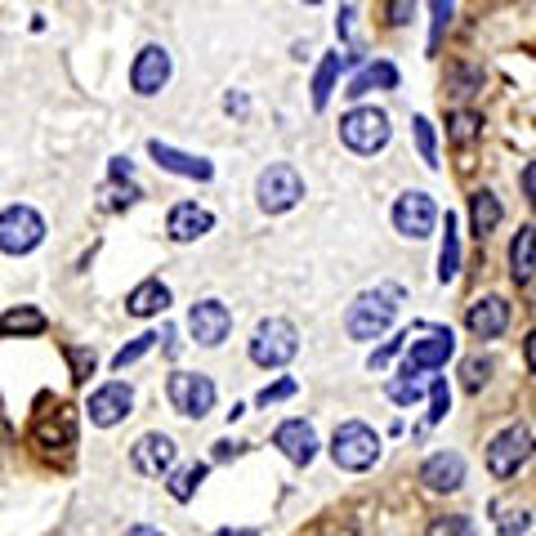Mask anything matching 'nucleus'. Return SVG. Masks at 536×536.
Wrapping results in <instances>:
<instances>
[{"instance_id":"nucleus-18","label":"nucleus","mask_w":536,"mask_h":536,"mask_svg":"<svg viewBox=\"0 0 536 536\" xmlns=\"http://www.w3.org/2000/svg\"><path fill=\"white\" fill-rule=\"evenodd\" d=\"M148 152H152V161H157L161 170H170V175H184V179H201V184H206V179L215 175V166H210L206 157H188V152L170 148V143H161V139H152V143H148Z\"/></svg>"},{"instance_id":"nucleus-1","label":"nucleus","mask_w":536,"mask_h":536,"mask_svg":"<svg viewBox=\"0 0 536 536\" xmlns=\"http://www.w3.org/2000/svg\"><path fill=\"white\" fill-rule=\"evenodd\" d=\"M394 318H398V291L385 286V291H367L349 304L344 331H349L353 340H376V335H385L394 327Z\"/></svg>"},{"instance_id":"nucleus-35","label":"nucleus","mask_w":536,"mask_h":536,"mask_svg":"<svg viewBox=\"0 0 536 536\" xmlns=\"http://www.w3.org/2000/svg\"><path fill=\"white\" fill-rule=\"evenodd\" d=\"M447 126H452V139H456V143H469V139L478 134V126H483V121H478L474 112H456V117L447 121Z\"/></svg>"},{"instance_id":"nucleus-20","label":"nucleus","mask_w":536,"mask_h":536,"mask_svg":"<svg viewBox=\"0 0 536 536\" xmlns=\"http://www.w3.org/2000/svg\"><path fill=\"white\" fill-rule=\"evenodd\" d=\"M394 85H398V67L376 59V63H367L358 76H353L344 94H349V99H362V94H371V90H394Z\"/></svg>"},{"instance_id":"nucleus-16","label":"nucleus","mask_w":536,"mask_h":536,"mask_svg":"<svg viewBox=\"0 0 536 536\" xmlns=\"http://www.w3.org/2000/svg\"><path fill=\"white\" fill-rule=\"evenodd\" d=\"M210 228H215V215L201 210L197 201H179V206L170 210V219H166L170 242H197V237H206Z\"/></svg>"},{"instance_id":"nucleus-5","label":"nucleus","mask_w":536,"mask_h":536,"mask_svg":"<svg viewBox=\"0 0 536 536\" xmlns=\"http://www.w3.org/2000/svg\"><path fill=\"white\" fill-rule=\"evenodd\" d=\"M255 197H260V210H264V215H282V210H291L295 201L304 197L300 170L286 166V161L268 166L264 175H260V184H255Z\"/></svg>"},{"instance_id":"nucleus-8","label":"nucleus","mask_w":536,"mask_h":536,"mask_svg":"<svg viewBox=\"0 0 536 536\" xmlns=\"http://www.w3.org/2000/svg\"><path fill=\"white\" fill-rule=\"evenodd\" d=\"M45 242V219L32 206H9L0 215V251L5 255H27Z\"/></svg>"},{"instance_id":"nucleus-38","label":"nucleus","mask_w":536,"mask_h":536,"mask_svg":"<svg viewBox=\"0 0 536 536\" xmlns=\"http://www.w3.org/2000/svg\"><path fill=\"white\" fill-rule=\"evenodd\" d=\"M452 9H456V0H434V41L443 36V27L452 23Z\"/></svg>"},{"instance_id":"nucleus-26","label":"nucleus","mask_w":536,"mask_h":536,"mask_svg":"<svg viewBox=\"0 0 536 536\" xmlns=\"http://www.w3.org/2000/svg\"><path fill=\"white\" fill-rule=\"evenodd\" d=\"M0 331L5 335H41L45 318L36 309H9V313H0Z\"/></svg>"},{"instance_id":"nucleus-3","label":"nucleus","mask_w":536,"mask_h":536,"mask_svg":"<svg viewBox=\"0 0 536 536\" xmlns=\"http://www.w3.org/2000/svg\"><path fill=\"white\" fill-rule=\"evenodd\" d=\"M300 353V335L286 318H268L251 335V362L255 367H286Z\"/></svg>"},{"instance_id":"nucleus-49","label":"nucleus","mask_w":536,"mask_h":536,"mask_svg":"<svg viewBox=\"0 0 536 536\" xmlns=\"http://www.w3.org/2000/svg\"><path fill=\"white\" fill-rule=\"evenodd\" d=\"M304 5H322V0H304Z\"/></svg>"},{"instance_id":"nucleus-36","label":"nucleus","mask_w":536,"mask_h":536,"mask_svg":"<svg viewBox=\"0 0 536 536\" xmlns=\"http://www.w3.org/2000/svg\"><path fill=\"white\" fill-rule=\"evenodd\" d=\"M295 394V380H277V385H268V389H260V407H268V402H282V398H291Z\"/></svg>"},{"instance_id":"nucleus-32","label":"nucleus","mask_w":536,"mask_h":536,"mask_svg":"<svg viewBox=\"0 0 536 536\" xmlns=\"http://www.w3.org/2000/svg\"><path fill=\"white\" fill-rule=\"evenodd\" d=\"M157 340H161V335H152V331H148V335H139V340H134V344H126V349H121L117 358H112V367H117V371H126L130 362H139L143 353H148V349H152V344H157Z\"/></svg>"},{"instance_id":"nucleus-42","label":"nucleus","mask_w":536,"mask_h":536,"mask_svg":"<svg viewBox=\"0 0 536 536\" xmlns=\"http://www.w3.org/2000/svg\"><path fill=\"white\" fill-rule=\"evenodd\" d=\"M130 175H134L130 161L126 157H112V179H130Z\"/></svg>"},{"instance_id":"nucleus-21","label":"nucleus","mask_w":536,"mask_h":536,"mask_svg":"<svg viewBox=\"0 0 536 536\" xmlns=\"http://www.w3.org/2000/svg\"><path fill=\"white\" fill-rule=\"evenodd\" d=\"M166 304H170V286H161L157 277H148V282H139L130 291L126 309L134 313V318H152V313H166Z\"/></svg>"},{"instance_id":"nucleus-24","label":"nucleus","mask_w":536,"mask_h":536,"mask_svg":"<svg viewBox=\"0 0 536 536\" xmlns=\"http://www.w3.org/2000/svg\"><path fill=\"white\" fill-rule=\"evenodd\" d=\"M456 273H461V237H456V215H447L443 255H438V282H452Z\"/></svg>"},{"instance_id":"nucleus-44","label":"nucleus","mask_w":536,"mask_h":536,"mask_svg":"<svg viewBox=\"0 0 536 536\" xmlns=\"http://www.w3.org/2000/svg\"><path fill=\"white\" fill-rule=\"evenodd\" d=\"M126 536H166V532H161V528H152V523H134V528H130Z\"/></svg>"},{"instance_id":"nucleus-12","label":"nucleus","mask_w":536,"mask_h":536,"mask_svg":"<svg viewBox=\"0 0 536 536\" xmlns=\"http://www.w3.org/2000/svg\"><path fill=\"white\" fill-rule=\"evenodd\" d=\"M130 407H134V389L121 385V380H112V385L94 389V398H90V420H94L99 429H112L117 420L130 416Z\"/></svg>"},{"instance_id":"nucleus-46","label":"nucleus","mask_w":536,"mask_h":536,"mask_svg":"<svg viewBox=\"0 0 536 536\" xmlns=\"http://www.w3.org/2000/svg\"><path fill=\"white\" fill-rule=\"evenodd\" d=\"M215 536H260V532H255V528H219Z\"/></svg>"},{"instance_id":"nucleus-25","label":"nucleus","mask_w":536,"mask_h":536,"mask_svg":"<svg viewBox=\"0 0 536 536\" xmlns=\"http://www.w3.org/2000/svg\"><path fill=\"white\" fill-rule=\"evenodd\" d=\"M344 67V54H327L318 67V76H313V108H327L331 94H335V76H340Z\"/></svg>"},{"instance_id":"nucleus-28","label":"nucleus","mask_w":536,"mask_h":536,"mask_svg":"<svg viewBox=\"0 0 536 536\" xmlns=\"http://www.w3.org/2000/svg\"><path fill=\"white\" fill-rule=\"evenodd\" d=\"M201 478H206V465H188V469H179V474L170 478V496H175V501H193V492L201 487Z\"/></svg>"},{"instance_id":"nucleus-6","label":"nucleus","mask_w":536,"mask_h":536,"mask_svg":"<svg viewBox=\"0 0 536 536\" xmlns=\"http://www.w3.org/2000/svg\"><path fill=\"white\" fill-rule=\"evenodd\" d=\"M166 398L179 416L201 420L210 407H215V380L201 376V371H175V376L166 380Z\"/></svg>"},{"instance_id":"nucleus-30","label":"nucleus","mask_w":536,"mask_h":536,"mask_svg":"<svg viewBox=\"0 0 536 536\" xmlns=\"http://www.w3.org/2000/svg\"><path fill=\"white\" fill-rule=\"evenodd\" d=\"M425 536H474V523H469L465 514H443V519L429 523Z\"/></svg>"},{"instance_id":"nucleus-34","label":"nucleus","mask_w":536,"mask_h":536,"mask_svg":"<svg viewBox=\"0 0 536 536\" xmlns=\"http://www.w3.org/2000/svg\"><path fill=\"white\" fill-rule=\"evenodd\" d=\"M474 85H483V72H478V67H452V81H447V90H452V94H469Z\"/></svg>"},{"instance_id":"nucleus-13","label":"nucleus","mask_w":536,"mask_h":536,"mask_svg":"<svg viewBox=\"0 0 536 536\" xmlns=\"http://www.w3.org/2000/svg\"><path fill=\"white\" fill-rule=\"evenodd\" d=\"M166 81H170V54L161 50V45H143L139 59H134V67H130L134 94H157Z\"/></svg>"},{"instance_id":"nucleus-7","label":"nucleus","mask_w":536,"mask_h":536,"mask_svg":"<svg viewBox=\"0 0 536 536\" xmlns=\"http://www.w3.org/2000/svg\"><path fill=\"white\" fill-rule=\"evenodd\" d=\"M389 117L380 108H353L349 117L340 121V139L349 143L353 152H362V157H371V152H380L389 143Z\"/></svg>"},{"instance_id":"nucleus-23","label":"nucleus","mask_w":536,"mask_h":536,"mask_svg":"<svg viewBox=\"0 0 536 536\" xmlns=\"http://www.w3.org/2000/svg\"><path fill=\"white\" fill-rule=\"evenodd\" d=\"M469 224H474V237H487L501 224V201H496V193L478 188V193L469 197Z\"/></svg>"},{"instance_id":"nucleus-4","label":"nucleus","mask_w":536,"mask_h":536,"mask_svg":"<svg viewBox=\"0 0 536 536\" xmlns=\"http://www.w3.org/2000/svg\"><path fill=\"white\" fill-rule=\"evenodd\" d=\"M456 353V335L447 327H425L411 340L407 358H402V376H429V371L447 367V358Z\"/></svg>"},{"instance_id":"nucleus-47","label":"nucleus","mask_w":536,"mask_h":536,"mask_svg":"<svg viewBox=\"0 0 536 536\" xmlns=\"http://www.w3.org/2000/svg\"><path fill=\"white\" fill-rule=\"evenodd\" d=\"M528 367H532V371H536V331H532V335H528Z\"/></svg>"},{"instance_id":"nucleus-9","label":"nucleus","mask_w":536,"mask_h":536,"mask_svg":"<svg viewBox=\"0 0 536 536\" xmlns=\"http://www.w3.org/2000/svg\"><path fill=\"white\" fill-rule=\"evenodd\" d=\"M528 456H532V429L510 425L487 447V469H492V478H510V474H519V465L528 461Z\"/></svg>"},{"instance_id":"nucleus-22","label":"nucleus","mask_w":536,"mask_h":536,"mask_svg":"<svg viewBox=\"0 0 536 536\" xmlns=\"http://www.w3.org/2000/svg\"><path fill=\"white\" fill-rule=\"evenodd\" d=\"M510 273L519 286L532 282V273H536V228L532 224L519 228V237L510 242Z\"/></svg>"},{"instance_id":"nucleus-14","label":"nucleus","mask_w":536,"mask_h":536,"mask_svg":"<svg viewBox=\"0 0 536 536\" xmlns=\"http://www.w3.org/2000/svg\"><path fill=\"white\" fill-rule=\"evenodd\" d=\"M130 461H134L139 474L161 478V474H170V469H175V443H170L166 434H143L139 443H134Z\"/></svg>"},{"instance_id":"nucleus-33","label":"nucleus","mask_w":536,"mask_h":536,"mask_svg":"<svg viewBox=\"0 0 536 536\" xmlns=\"http://www.w3.org/2000/svg\"><path fill=\"white\" fill-rule=\"evenodd\" d=\"M461 376H465V389H469V394H478V389L487 385V376H492V362H487V358H465Z\"/></svg>"},{"instance_id":"nucleus-45","label":"nucleus","mask_w":536,"mask_h":536,"mask_svg":"<svg viewBox=\"0 0 536 536\" xmlns=\"http://www.w3.org/2000/svg\"><path fill=\"white\" fill-rule=\"evenodd\" d=\"M224 108H228V112H246V99H242V94H228Z\"/></svg>"},{"instance_id":"nucleus-39","label":"nucleus","mask_w":536,"mask_h":536,"mask_svg":"<svg viewBox=\"0 0 536 536\" xmlns=\"http://www.w3.org/2000/svg\"><path fill=\"white\" fill-rule=\"evenodd\" d=\"M402 340H407V335H402ZM402 340H389L385 349H376V353H371V371H380V367H385V362H389V358H394V353L402 349Z\"/></svg>"},{"instance_id":"nucleus-15","label":"nucleus","mask_w":536,"mask_h":536,"mask_svg":"<svg viewBox=\"0 0 536 536\" xmlns=\"http://www.w3.org/2000/svg\"><path fill=\"white\" fill-rule=\"evenodd\" d=\"M465 327H469V335H478V340H496V335L510 327V304H505L501 295H487V300L469 304Z\"/></svg>"},{"instance_id":"nucleus-27","label":"nucleus","mask_w":536,"mask_h":536,"mask_svg":"<svg viewBox=\"0 0 536 536\" xmlns=\"http://www.w3.org/2000/svg\"><path fill=\"white\" fill-rule=\"evenodd\" d=\"M411 134H416L420 161H425L429 170H438V143H434V121H429V117H416V121H411Z\"/></svg>"},{"instance_id":"nucleus-40","label":"nucleus","mask_w":536,"mask_h":536,"mask_svg":"<svg viewBox=\"0 0 536 536\" xmlns=\"http://www.w3.org/2000/svg\"><path fill=\"white\" fill-rule=\"evenodd\" d=\"M72 367H76V380H85V376H90V371H94V353H90V358H85L81 349H72Z\"/></svg>"},{"instance_id":"nucleus-17","label":"nucleus","mask_w":536,"mask_h":536,"mask_svg":"<svg viewBox=\"0 0 536 536\" xmlns=\"http://www.w3.org/2000/svg\"><path fill=\"white\" fill-rule=\"evenodd\" d=\"M273 443L286 452V461L295 465H309L313 456H318V434H313L309 420H286V425H277Z\"/></svg>"},{"instance_id":"nucleus-29","label":"nucleus","mask_w":536,"mask_h":536,"mask_svg":"<svg viewBox=\"0 0 536 536\" xmlns=\"http://www.w3.org/2000/svg\"><path fill=\"white\" fill-rule=\"evenodd\" d=\"M389 398H394L398 407H411V402L425 398V380H420V376H398V380H389Z\"/></svg>"},{"instance_id":"nucleus-48","label":"nucleus","mask_w":536,"mask_h":536,"mask_svg":"<svg viewBox=\"0 0 536 536\" xmlns=\"http://www.w3.org/2000/svg\"><path fill=\"white\" fill-rule=\"evenodd\" d=\"M523 528H528V519H519V528H514V523H505V532H501V536H519Z\"/></svg>"},{"instance_id":"nucleus-41","label":"nucleus","mask_w":536,"mask_h":536,"mask_svg":"<svg viewBox=\"0 0 536 536\" xmlns=\"http://www.w3.org/2000/svg\"><path fill=\"white\" fill-rule=\"evenodd\" d=\"M523 193H528V201L536 206V161H532L528 170H523Z\"/></svg>"},{"instance_id":"nucleus-43","label":"nucleus","mask_w":536,"mask_h":536,"mask_svg":"<svg viewBox=\"0 0 536 536\" xmlns=\"http://www.w3.org/2000/svg\"><path fill=\"white\" fill-rule=\"evenodd\" d=\"M237 452H242L237 443H215V461H228V456H237Z\"/></svg>"},{"instance_id":"nucleus-10","label":"nucleus","mask_w":536,"mask_h":536,"mask_svg":"<svg viewBox=\"0 0 536 536\" xmlns=\"http://www.w3.org/2000/svg\"><path fill=\"white\" fill-rule=\"evenodd\" d=\"M188 331H193L197 344L219 349V344L228 340V331H233V313L219 300H201V304H193V313H188Z\"/></svg>"},{"instance_id":"nucleus-19","label":"nucleus","mask_w":536,"mask_h":536,"mask_svg":"<svg viewBox=\"0 0 536 536\" xmlns=\"http://www.w3.org/2000/svg\"><path fill=\"white\" fill-rule=\"evenodd\" d=\"M420 483H425L429 492H461V483H465V461H461L456 452L429 456L425 469H420Z\"/></svg>"},{"instance_id":"nucleus-31","label":"nucleus","mask_w":536,"mask_h":536,"mask_svg":"<svg viewBox=\"0 0 536 536\" xmlns=\"http://www.w3.org/2000/svg\"><path fill=\"white\" fill-rule=\"evenodd\" d=\"M447 411H452V389H447V380H434L429 385V425L447 420Z\"/></svg>"},{"instance_id":"nucleus-11","label":"nucleus","mask_w":536,"mask_h":536,"mask_svg":"<svg viewBox=\"0 0 536 536\" xmlns=\"http://www.w3.org/2000/svg\"><path fill=\"white\" fill-rule=\"evenodd\" d=\"M394 224L402 237H429L438 224V206L429 193H402L394 206Z\"/></svg>"},{"instance_id":"nucleus-2","label":"nucleus","mask_w":536,"mask_h":536,"mask_svg":"<svg viewBox=\"0 0 536 536\" xmlns=\"http://www.w3.org/2000/svg\"><path fill=\"white\" fill-rule=\"evenodd\" d=\"M380 456V434L371 425H362V420H344L340 429H335L331 438V461L340 469H349V474H362V469H371Z\"/></svg>"},{"instance_id":"nucleus-37","label":"nucleus","mask_w":536,"mask_h":536,"mask_svg":"<svg viewBox=\"0 0 536 536\" xmlns=\"http://www.w3.org/2000/svg\"><path fill=\"white\" fill-rule=\"evenodd\" d=\"M411 14H416V0H389V23L394 27H407Z\"/></svg>"}]
</instances>
